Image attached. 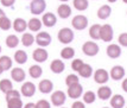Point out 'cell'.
<instances>
[{
    "instance_id": "1",
    "label": "cell",
    "mask_w": 127,
    "mask_h": 108,
    "mask_svg": "<svg viewBox=\"0 0 127 108\" xmlns=\"http://www.w3.org/2000/svg\"><path fill=\"white\" fill-rule=\"evenodd\" d=\"M74 39V32H72L70 29L68 27H64V29H61L60 32H58V40L63 44H68L72 42Z\"/></svg>"
},
{
    "instance_id": "2",
    "label": "cell",
    "mask_w": 127,
    "mask_h": 108,
    "mask_svg": "<svg viewBox=\"0 0 127 108\" xmlns=\"http://www.w3.org/2000/svg\"><path fill=\"white\" fill-rule=\"evenodd\" d=\"M45 7H46L45 0H32L30 5V11L32 14H40L44 12Z\"/></svg>"
},
{
    "instance_id": "3",
    "label": "cell",
    "mask_w": 127,
    "mask_h": 108,
    "mask_svg": "<svg viewBox=\"0 0 127 108\" xmlns=\"http://www.w3.org/2000/svg\"><path fill=\"white\" fill-rule=\"evenodd\" d=\"M82 51L87 56H95L99 52V45L94 42H86L82 46Z\"/></svg>"
},
{
    "instance_id": "4",
    "label": "cell",
    "mask_w": 127,
    "mask_h": 108,
    "mask_svg": "<svg viewBox=\"0 0 127 108\" xmlns=\"http://www.w3.org/2000/svg\"><path fill=\"white\" fill-rule=\"evenodd\" d=\"M100 38H101L103 42H111L112 39H113V29H112L111 25L106 24L103 26H101Z\"/></svg>"
},
{
    "instance_id": "5",
    "label": "cell",
    "mask_w": 127,
    "mask_h": 108,
    "mask_svg": "<svg viewBox=\"0 0 127 108\" xmlns=\"http://www.w3.org/2000/svg\"><path fill=\"white\" fill-rule=\"evenodd\" d=\"M72 26L74 29H76V30H83V29H86L87 25H88V19L86 18L84 16H76L74 17V19H72Z\"/></svg>"
},
{
    "instance_id": "6",
    "label": "cell",
    "mask_w": 127,
    "mask_h": 108,
    "mask_svg": "<svg viewBox=\"0 0 127 108\" xmlns=\"http://www.w3.org/2000/svg\"><path fill=\"white\" fill-rule=\"evenodd\" d=\"M83 92V88L80 83H75L72 86L68 87V95L70 99H78Z\"/></svg>"
},
{
    "instance_id": "7",
    "label": "cell",
    "mask_w": 127,
    "mask_h": 108,
    "mask_svg": "<svg viewBox=\"0 0 127 108\" xmlns=\"http://www.w3.org/2000/svg\"><path fill=\"white\" fill-rule=\"evenodd\" d=\"M51 102L54 106L56 107H60L63 103L65 102V94L62 92V90H57L51 95Z\"/></svg>"
},
{
    "instance_id": "8",
    "label": "cell",
    "mask_w": 127,
    "mask_h": 108,
    "mask_svg": "<svg viewBox=\"0 0 127 108\" xmlns=\"http://www.w3.org/2000/svg\"><path fill=\"white\" fill-rule=\"evenodd\" d=\"M34 39L39 46H48L51 43V36L48 32H39Z\"/></svg>"
},
{
    "instance_id": "9",
    "label": "cell",
    "mask_w": 127,
    "mask_h": 108,
    "mask_svg": "<svg viewBox=\"0 0 127 108\" xmlns=\"http://www.w3.org/2000/svg\"><path fill=\"white\" fill-rule=\"evenodd\" d=\"M36 93V86L32 82H25L22 86V94L26 97H31Z\"/></svg>"
},
{
    "instance_id": "10",
    "label": "cell",
    "mask_w": 127,
    "mask_h": 108,
    "mask_svg": "<svg viewBox=\"0 0 127 108\" xmlns=\"http://www.w3.org/2000/svg\"><path fill=\"white\" fill-rule=\"evenodd\" d=\"M32 57H33V60L36 61V62H38V63L45 62V61L48 60V51L42 48H38L33 51Z\"/></svg>"
},
{
    "instance_id": "11",
    "label": "cell",
    "mask_w": 127,
    "mask_h": 108,
    "mask_svg": "<svg viewBox=\"0 0 127 108\" xmlns=\"http://www.w3.org/2000/svg\"><path fill=\"white\" fill-rule=\"evenodd\" d=\"M125 76V70H124V68L120 67V65H115V67H113L111 70V77L113 80H115V81H119V80H121L122 77Z\"/></svg>"
},
{
    "instance_id": "12",
    "label": "cell",
    "mask_w": 127,
    "mask_h": 108,
    "mask_svg": "<svg viewBox=\"0 0 127 108\" xmlns=\"http://www.w3.org/2000/svg\"><path fill=\"white\" fill-rule=\"evenodd\" d=\"M12 80H14L16 82H23L25 80V71L23 70L22 68H14L11 71Z\"/></svg>"
},
{
    "instance_id": "13",
    "label": "cell",
    "mask_w": 127,
    "mask_h": 108,
    "mask_svg": "<svg viewBox=\"0 0 127 108\" xmlns=\"http://www.w3.org/2000/svg\"><path fill=\"white\" fill-rule=\"evenodd\" d=\"M94 80L95 82L97 83H106L108 81V72L103 69H99V70L95 71V75H94Z\"/></svg>"
},
{
    "instance_id": "14",
    "label": "cell",
    "mask_w": 127,
    "mask_h": 108,
    "mask_svg": "<svg viewBox=\"0 0 127 108\" xmlns=\"http://www.w3.org/2000/svg\"><path fill=\"white\" fill-rule=\"evenodd\" d=\"M107 55L111 58H118L121 55V49H120V46H118L116 44H111L107 48Z\"/></svg>"
},
{
    "instance_id": "15",
    "label": "cell",
    "mask_w": 127,
    "mask_h": 108,
    "mask_svg": "<svg viewBox=\"0 0 127 108\" xmlns=\"http://www.w3.org/2000/svg\"><path fill=\"white\" fill-rule=\"evenodd\" d=\"M42 22H43V24H44L45 26L51 27V26H54V25L56 24L57 19H56V16L54 14V13L49 12V13H45L44 16H43V19H42Z\"/></svg>"
},
{
    "instance_id": "16",
    "label": "cell",
    "mask_w": 127,
    "mask_h": 108,
    "mask_svg": "<svg viewBox=\"0 0 127 108\" xmlns=\"http://www.w3.org/2000/svg\"><path fill=\"white\" fill-rule=\"evenodd\" d=\"M39 90L42 93H44V94H48L52 90V88H54V84H52V82L50 81V80H42V81L39 82Z\"/></svg>"
},
{
    "instance_id": "17",
    "label": "cell",
    "mask_w": 127,
    "mask_h": 108,
    "mask_svg": "<svg viewBox=\"0 0 127 108\" xmlns=\"http://www.w3.org/2000/svg\"><path fill=\"white\" fill-rule=\"evenodd\" d=\"M28 27V23L25 22L23 18H17L16 20L13 22V29L16 30L17 32H24Z\"/></svg>"
},
{
    "instance_id": "18",
    "label": "cell",
    "mask_w": 127,
    "mask_h": 108,
    "mask_svg": "<svg viewBox=\"0 0 127 108\" xmlns=\"http://www.w3.org/2000/svg\"><path fill=\"white\" fill-rule=\"evenodd\" d=\"M64 68H65L64 63H63L62 61H60V60L52 61V62H51V65H50V69L54 71L55 74H61V72H63Z\"/></svg>"
},
{
    "instance_id": "19",
    "label": "cell",
    "mask_w": 127,
    "mask_h": 108,
    "mask_svg": "<svg viewBox=\"0 0 127 108\" xmlns=\"http://www.w3.org/2000/svg\"><path fill=\"white\" fill-rule=\"evenodd\" d=\"M57 13H58V16L63 18V19H65L68 17L71 14V8H70V6L66 5V4H62L58 8H57Z\"/></svg>"
},
{
    "instance_id": "20",
    "label": "cell",
    "mask_w": 127,
    "mask_h": 108,
    "mask_svg": "<svg viewBox=\"0 0 127 108\" xmlns=\"http://www.w3.org/2000/svg\"><path fill=\"white\" fill-rule=\"evenodd\" d=\"M111 105L113 108H122L125 105V99L121 95H114L111 100Z\"/></svg>"
},
{
    "instance_id": "21",
    "label": "cell",
    "mask_w": 127,
    "mask_h": 108,
    "mask_svg": "<svg viewBox=\"0 0 127 108\" xmlns=\"http://www.w3.org/2000/svg\"><path fill=\"white\" fill-rule=\"evenodd\" d=\"M111 7L108 5H103L101 6L99 8V11H97V17H99L100 19H107L108 17L111 16Z\"/></svg>"
},
{
    "instance_id": "22",
    "label": "cell",
    "mask_w": 127,
    "mask_h": 108,
    "mask_svg": "<svg viewBox=\"0 0 127 108\" xmlns=\"http://www.w3.org/2000/svg\"><path fill=\"white\" fill-rule=\"evenodd\" d=\"M28 27L31 31H33V32H37L42 27V22L39 20L38 18H32V19H30V22L28 24Z\"/></svg>"
},
{
    "instance_id": "23",
    "label": "cell",
    "mask_w": 127,
    "mask_h": 108,
    "mask_svg": "<svg viewBox=\"0 0 127 108\" xmlns=\"http://www.w3.org/2000/svg\"><path fill=\"white\" fill-rule=\"evenodd\" d=\"M97 95H99V97L101 100H107L112 95V89L109 87H101L97 90Z\"/></svg>"
},
{
    "instance_id": "24",
    "label": "cell",
    "mask_w": 127,
    "mask_h": 108,
    "mask_svg": "<svg viewBox=\"0 0 127 108\" xmlns=\"http://www.w3.org/2000/svg\"><path fill=\"white\" fill-rule=\"evenodd\" d=\"M14 61H16L17 63H19V64H24V63L28 61V55H26V52L23 51V50L16 51V54H14Z\"/></svg>"
},
{
    "instance_id": "25",
    "label": "cell",
    "mask_w": 127,
    "mask_h": 108,
    "mask_svg": "<svg viewBox=\"0 0 127 108\" xmlns=\"http://www.w3.org/2000/svg\"><path fill=\"white\" fill-rule=\"evenodd\" d=\"M77 72L80 74V76H82L84 78H88V77H90L92 74H93V69H92V67L89 64H83L82 68H81Z\"/></svg>"
},
{
    "instance_id": "26",
    "label": "cell",
    "mask_w": 127,
    "mask_h": 108,
    "mask_svg": "<svg viewBox=\"0 0 127 108\" xmlns=\"http://www.w3.org/2000/svg\"><path fill=\"white\" fill-rule=\"evenodd\" d=\"M13 89V86H12V82L10 80H7V78H4V80H1L0 81V90L2 93H8L10 90Z\"/></svg>"
},
{
    "instance_id": "27",
    "label": "cell",
    "mask_w": 127,
    "mask_h": 108,
    "mask_svg": "<svg viewBox=\"0 0 127 108\" xmlns=\"http://www.w3.org/2000/svg\"><path fill=\"white\" fill-rule=\"evenodd\" d=\"M29 74H30V76H31L32 78H38V77L42 76L43 70H42V68H40L39 65H32V67L30 68V70H29Z\"/></svg>"
},
{
    "instance_id": "28",
    "label": "cell",
    "mask_w": 127,
    "mask_h": 108,
    "mask_svg": "<svg viewBox=\"0 0 127 108\" xmlns=\"http://www.w3.org/2000/svg\"><path fill=\"white\" fill-rule=\"evenodd\" d=\"M7 108H23V101L20 97L7 100Z\"/></svg>"
},
{
    "instance_id": "29",
    "label": "cell",
    "mask_w": 127,
    "mask_h": 108,
    "mask_svg": "<svg viewBox=\"0 0 127 108\" xmlns=\"http://www.w3.org/2000/svg\"><path fill=\"white\" fill-rule=\"evenodd\" d=\"M100 30H101V25L95 24L89 29V36L93 39H99L100 38Z\"/></svg>"
},
{
    "instance_id": "30",
    "label": "cell",
    "mask_w": 127,
    "mask_h": 108,
    "mask_svg": "<svg viewBox=\"0 0 127 108\" xmlns=\"http://www.w3.org/2000/svg\"><path fill=\"white\" fill-rule=\"evenodd\" d=\"M0 65L2 67L4 70H8L12 67V60L8 56H1L0 57Z\"/></svg>"
},
{
    "instance_id": "31",
    "label": "cell",
    "mask_w": 127,
    "mask_h": 108,
    "mask_svg": "<svg viewBox=\"0 0 127 108\" xmlns=\"http://www.w3.org/2000/svg\"><path fill=\"white\" fill-rule=\"evenodd\" d=\"M18 44H19V39H18V37L14 36V35H10L8 37L6 38V45L10 49L16 48Z\"/></svg>"
},
{
    "instance_id": "32",
    "label": "cell",
    "mask_w": 127,
    "mask_h": 108,
    "mask_svg": "<svg viewBox=\"0 0 127 108\" xmlns=\"http://www.w3.org/2000/svg\"><path fill=\"white\" fill-rule=\"evenodd\" d=\"M22 43L25 46H31L34 43V37H33L31 33H24L22 37Z\"/></svg>"
},
{
    "instance_id": "33",
    "label": "cell",
    "mask_w": 127,
    "mask_h": 108,
    "mask_svg": "<svg viewBox=\"0 0 127 108\" xmlns=\"http://www.w3.org/2000/svg\"><path fill=\"white\" fill-rule=\"evenodd\" d=\"M74 6L78 11H84L88 8V0H74Z\"/></svg>"
},
{
    "instance_id": "34",
    "label": "cell",
    "mask_w": 127,
    "mask_h": 108,
    "mask_svg": "<svg viewBox=\"0 0 127 108\" xmlns=\"http://www.w3.org/2000/svg\"><path fill=\"white\" fill-rule=\"evenodd\" d=\"M74 55H75V51L72 48H64L61 51L62 58H64V60H70L74 57Z\"/></svg>"
},
{
    "instance_id": "35",
    "label": "cell",
    "mask_w": 127,
    "mask_h": 108,
    "mask_svg": "<svg viewBox=\"0 0 127 108\" xmlns=\"http://www.w3.org/2000/svg\"><path fill=\"white\" fill-rule=\"evenodd\" d=\"M11 20L7 18L6 16H4L2 18H0V29L4 30V31H7L11 29Z\"/></svg>"
},
{
    "instance_id": "36",
    "label": "cell",
    "mask_w": 127,
    "mask_h": 108,
    "mask_svg": "<svg viewBox=\"0 0 127 108\" xmlns=\"http://www.w3.org/2000/svg\"><path fill=\"white\" fill-rule=\"evenodd\" d=\"M83 101L86 103H93L95 101V94L93 92H87L84 93V95H83Z\"/></svg>"
},
{
    "instance_id": "37",
    "label": "cell",
    "mask_w": 127,
    "mask_h": 108,
    "mask_svg": "<svg viewBox=\"0 0 127 108\" xmlns=\"http://www.w3.org/2000/svg\"><path fill=\"white\" fill-rule=\"evenodd\" d=\"M65 83H66V86L69 87V86H72V84H75V83H78V77L76 75H69V76H66V78H65Z\"/></svg>"
},
{
    "instance_id": "38",
    "label": "cell",
    "mask_w": 127,
    "mask_h": 108,
    "mask_svg": "<svg viewBox=\"0 0 127 108\" xmlns=\"http://www.w3.org/2000/svg\"><path fill=\"white\" fill-rule=\"evenodd\" d=\"M14 97H20V93L16 90V89H12L8 93H6V101L7 100H11V99H14Z\"/></svg>"
},
{
    "instance_id": "39",
    "label": "cell",
    "mask_w": 127,
    "mask_h": 108,
    "mask_svg": "<svg viewBox=\"0 0 127 108\" xmlns=\"http://www.w3.org/2000/svg\"><path fill=\"white\" fill-rule=\"evenodd\" d=\"M84 64L83 63V61L82 60H75V61H72V63H71V68H72V70H75V71H78L81 68H82V65Z\"/></svg>"
},
{
    "instance_id": "40",
    "label": "cell",
    "mask_w": 127,
    "mask_h": 108,
    "mask_svg": "<svg viewBox=\"0 0 127 108\" xmlns=\"http://www.w3.org/2000/svg\"><path fill=\"white\" fill-rule=\"evenodd\" d=\"M36 108H50V103L46 100H39L36 103Z\"/></svg>"
},
{
    "instance_id": "41",
    "label": "cell",
    "mask_w": 127,
    "mask_h": 108,
    "mask_svg": "<svg viewBox=\"0 0 127 108\" xmlns=\"http://www.w3.org/2000/svg\"><path fill=\"white\" fill-rule=\"evenodd\" d=\"M119 43L124 45V46H127V33H121L120 37H119Z\"/></svg>"
},
{
    "instance_id": "42",
    "label": "cell",
    "mask_w": 127,
    "mask_h": 108,
    "mask_svg": "<svg viewBox=\"0 0 127 108\" xmlns=\"http://www.w3.org/2000/svg\"><path fill=\"white\" fill-rule=\"evenodd\" d=\"M1 1V4L4 6H6V7H10V6H12L13 4H14V1L16 0H0Z\"/></svg>"
},
{
    "instance_id": "43",
    "label": "cell",
    "mask_w": 127,
    "mask_h": 108,
    "mask_svg": "<svg viewBox=\"0 0 127 108\" xmlns=\"http://www.w3.org/2000/svg\"><path fill=\"white\" fill-rule=\"evenodd\" d=\"M71 108H86V107H84V103H83V102L76 101V102L72 103V107Z\"/></svg>"
},
{
    "instance_id": "44",
    "label": "cell",
    "mask_w": 127,
    "mask_h": 108,
    "mask_svg": "<svg viewBox=\"0 0 127 108\" xmlns=\"http://www.w3.org/2000/svg\"><path fill=\"white\" fill-rule=\"evenodd\" d=\"M24 108H36V105L34 103H26L25 106H24Z\"/></svg>"
},
{
    "instance_id": "45",
    "label": "cell",
    "mask_w": 127,
    "mask_h": 108,
    "mask_svg": "<svg viewBox=\"0 0 127 108\" xmlns=\"http://www.w3.org/2000/svg\"><path fill=\"white\" fill-rule=\"evenodd\" d=\"M122 89L127 93V78L126 80H124V82H122Z\"/></svg>"
},
{
    "instance_id": "46",
    "label": "cell",
    "mask_w": 127,
    "mask_h": 108,
    "mask_svg": "<svg viewBox=\"0 0 127 108\" xmlns=\"http://www.w3.org/2000/svg\"><path fill=\"white\" fill-rule=\"evenodd\" d=\"M4 16H5V12H4L2 10H1V8H0V18H2Z\"/></svg>"
},
{
    "instance_id": "47",
    "label": "cell",
    "mask_w": 127,
    "mask_h": 108,
    "mask_svg": "<svg viewBox=\"0 0 127 108\" xmlns=\"http://www.w3.org/2000/svg\"><path fill=\"white\" fill-rule=\"evenodd\" d=\"M2 71H4V69H2V67L0 65V74H2Z\"/></svg>"
},
{
    "instance_id": "48",
    "label": "cell",
    "mask_w": 127,
    "mask_h": 108,
    "mask_svg": "<svg viewBox=\"0 0 127 108\" xmlns=\"http://www.w3.org/2000/svg\"><path fill=\"white\" fill-rule=\"evenodd\" d=\"M108 1H109V2H115L116 0H108Z\"/></svg>"
},
{
    "instance_id": "49",
    "label": "cell",
    "mask_w": 127,
    "mask_h": 108,
    "mask_svg": "<svg viewBox=\"0 0 127 108\" xmlns=\"http://www.w3.org/2000/svg\"><path fill=\"white\" fill-rule=\"evenodd\" d=\"M124 2H126V4H127V0H124Z\"/></svg>"
},
{
    "instance_id": "50",
    "label": "cell",
    "mask_w": 127,
    "mask_h": 108,
    "mask_svg": "<svg viewBox=\"0 0 127 108\" xmlns=\"http://www.w3.org/2000/svg\"><path fill=\"white\" fill-rule=\"evenodd\" d=\"M61 1H68V0H61Z\"/></svg>"
},
{
    "instance_id": "51",
    "label": "cell",
    "mask_w": 127,
    "mask_h": 108,
    "mask_svg": "<svg viewBox=\"0 0 127 108\" xmlns=\"http://www.w3.org/2000/svg\"><path fill=\"white\" fill-rule=\"evenodd\" d=\"M0 52H1V46H0Z\"/></svg>"
},
{
    "instance_id": "52",
    "label": "cell",
    "mask_w": 127,
    "mask_h": 108,
    "mask_svg": "<svg viewBox=\"0 0 127 108\" xmlns=\"http://www.w3.org/2000/svg\"><path fill=\"white\" fill-rule=\"evenodd\" d=\"M105 108H107V107H105Z\"/></svg>"
}]
</instances>
